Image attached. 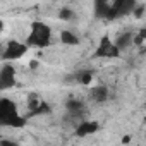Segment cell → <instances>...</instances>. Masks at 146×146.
Wrapping results in <instances>:
<instances>
[{
	"label": "cell",
	"mask_w": 146,
	"mask_h": 146,
	"mask_svg": "<svg viewBox=\"0 0 146 146\" xmlns=\"http://www.w3.org/2000/svg\"><path fill=\"white\" fill-rule=\"evenodd\" d=\"M16 84V70L11 64H4L0 69V90H9Z\"/></svg>",
	"instance_id": "obj_4"
},
{
	"label": "cell",
	"mask_w": 146,
	"mask_h": 146,
	"mask_svg": "<svg viewBox=\"0 0 146 146\" xmlns=\"http://www.w3.org/2000/svg\"><path fill=\"white\" fill-rule=\"evenodd\" d=\"M60 41L64 43V45H69V46H76V45H79V38L72 33V31H62L60 33Z\"/></svg>",
	"instance_id": "obj_12"
},
{
	"label": "cell",
	"mask_w": 146,
	"mask_h": 146,
	"mask_svg": "<svg viewBox=\"0 0 146 146\" xmlns=\"http://www.w3.org/2000/svg\"><path fill=\"white\" fill-rule=\"evenodd\" d=\"M132 40H134V35L132 33H122L119 38H117V41H115V45L120 48V50H125L127 46H131L132 45Z\"/></svg>",
	"instance_id": "obj_13"
},
{
	"label": "cell",
	"mask_w": 146,
	"mask_h": 146,
	"mask_svg": "<svg viewBox=\"0 0 146 146\" xmlns=\"http://www.w3.org/2000/svg\"><path fill=\"white\" fill-rule=\"evenodd\" d=\"M14 113H19L17 112V105L12 100H9V98H0V119L11 117Z\"/></svg>",
	"instance_id": "obj_7"
},
{
	"label": "cell",
	"mask_w": 146,
	"mask_h": 146,
	"mask_svg": "<svg viewBox=\"0 0 146 146\" xmlns=\"http://www.w3.org/2000/svg\"><path fill=\"white\" fill-rule=\"evenodd\" d=\"M38 65H40V64H38V60H31V62H29V67H31L33 70H35V69H38Z\"/></svg>",
	"instance_id": "obj_20"
},
{
	"label": "cell",
	"mask_w": 146,
	"mask_h": 146,
	"mask_svg": "<svg viewBox=\"0 0 146 146\" xmlns=\"http://www.w3.org/2000/svg\"><path fill=\"white\" fill-rule=\"evenodd\" d=\"M76 81L79 83V84H90L91 81H93V72L91 70H79L78 74H76Z\"/></svg>",
	"instance_id": "obj_14"
},
{
	"label": "cell",
	"mask_w": 146,
	"mask_h": 146,
	"mask_svg": "<svg viewBox=\"0 0 146 146\" xmlns=\"http://www.w3.org/2000/svg\"><path fill=\"white\" fill-rule=\"evenodd\" d=\"M50 112H52V107H50L46 102H43V100H41V103L38 105V108H36V110H33V112H28L24 117H26V119H31V117H38V115H48Z\"/></svg>",
	"instance_id": "obj_11"
},
{
	"label": "cell",
	"mask_w": 146,
	"mask_h": 146,
	"mask_svg": "<svg viewBox=\"0 0 146 146\" xmlns=\"http://www.w3.org/2000/svg\"><path fill=\"white\" fill-rule=\"evenodd\" d=\"M120 52L122 50L115 45V41H112L108 35H103L100 38L98 46H96L95 57L96 58H119L120 57Z\"/></svg>",
	"instance_id": "obj_2"
},
{
	"label": "cell",
	"mask_w": 146,
	"mask_h": 146,
	"mask_svg": "<svg viewBox=\"0 0 146 146\" xmlns=\"http://www.w3.org/2000/svg\"><path fill=\"white\" fill-rule=\"evenodd\" d=\"M144 40H146V28H143V29H139V31H137V35H134V40H132V45H137V46H141Z\"/></svg>",
	"instance_id": "obj_18"
},
{
	"label": "cell",
	"mask_w": 146,
	"mask_h": 146,
	"mask_svg": "<svg viewBox=\"0 0 146 146\" xmlns=\"http://www.w3.org/2000/svg\"><path fill=\"white\" fill-rule=\"evenodd\" d=\"M93 7H95V16L98 19H107L112 4L108 0H93Z\"/></svg>",
	"instance_id": "obj_9"
},
{
	"label": "cell",
	"mask_w": 146,
	"mask_h": 146,
	"mask_svg": "<svg viewBox=\"0 0 146 146\" xmlns=\"http://www.w3.org/2000/svg\"><path fill=\"white\" fill-rule=\"evenodd\" d=\"M26 43L35 48H46L50 43H52V29L48 24L45 23H40V21H35L31 23L29 26V36L26 40Z\"/></svg>",
	"instance_id": "obj_1"
},
{
	"label": "cell",
	"mask_w": 146,
	"mask_h": 146,
	"mask_svg": "<svg viewBox=\"0 0 146 146\" xmlns=\"http://www.w3.org/2000/svg\"><path fill=\"white\" fill-rule=\"evenodd\" d=\"M136 0H125V4H124V7H122V11H120V17L122 16H127V14H131L134 9H136Z\"/></svg>",
	"instance_id": "obj_16"
},
{
	"label": "cell",
	"mask_w": 146,
	"mask_h": 146,
	"mask_svg": "<svg viewBox=\"0 0 146 146\" xmlns=\"http://www.w3.org/2000/svg\"><path fill=\"white\" fill-rule=\"evenodd\" d=\"M26 122H28V119H26L24 115H19V113L11 115V117H5V119H0V124H2L4 127H14V129L24 127Z\"/></svg>",
	"instance_id": "obj_6"
},
{
	"label": "cell",
	"mask_w": 146,
	"mask_h": 146,
	"mask_svg": "<svg viewBox=\"0 0 146 146\" xmlns=\"http://www.w3.org/2000/svg\"><path fill=\"white\" fill-rule=\"evenodd\" d=\"M40 103H41V100H40L36 95H29V100H28V112H33V110H36Z\"/></svg>",
	"instance_id": "obj_17"
},
{
	"label": "cell",
	"mask_w": 146,
	"mask_h": 146,
	"mask_svg": "<svg viewBox=\"0 0 146 146\" xmlns=\"http://www.w3.org/2000/svg\"><path fill=\"white\" fill-rule=\"evenodd\" d=\"M65 108L69 112V115L72 119H83V113H84V105L78 100H69L65 103Z\"/></svg>",
	"instance_id": "obj_8"
},
{
	"label": "cell",
	"mask_w": 146,
	"mask_h": 146,
	"mask_svg": "<svg viewBox=\"0 0 146 146\" xmlns=\"http://www.w3.org/2000/svg\"><path fill=\"white\" fill-rule=\"evenodd\" d=\"M29 45L28 43H21L17 40H9L4 52H2V60L4 62H14V60H19L26 52H28Z\"/></svg>",
	"instance_id": "obj_3"
},
{
	"label": "cell",
	"mask_w": 146,
	"mask_h": 146,
	"mask_svg": "<svg viewBox=\"0 0 146 146\" xmlns=\"http://www.w3.org/2000/svg\"><path fill=\"white\" fill-rule=\"evenodd\" d=\"M141 53H143V55H146V46H141Z\"/></svg>",
	"instance_id": "obj_22"
},
{
	"label": "cell",
	"mask_w": 146,
	"mask_h": 146,
	"mask_svg": "<svg viewBox=\"0 0 146 146\" xmlns=\"http://www.w3.org/2000/svg\"><path fill=\"white\" fill-rule=\"evenodd\" d=\"M91 98L96 102V103H103L108 100V90L105 86H96L91 90Z\"/></svg>",
	"instance_id": "obj_10"
},
{
	"label": "cell",
	"mask_w": 146,
	"mask_h": 146,
	"mask_svg": "<svg viewBox=\"0 0 146 146\" xmlns=\"http://www.w3.org/2000/svg\"><path fill=\"white\" fill-rule=\"evenodd\" d=\"M98 129H100V124H98L96 120H81L79 125L76 127V134H78L79 137H84V136L95 134Z\"/></svg>",
	"instance_id": "obj_5"
},
{
	"label": "cell",
	"mask_w": 146,
	"mask_h": 146,
	"mask_svg": "<svg viewBox=\"0 0 146 146\" xmlns=\"http://www.w3.org/2000/svg\"><path fill=\"white\" fill-rule=\"evenodd\" d=\"M58 19H60V21H72V19H74V11L69 9V7L60 9V12H58Z\"/></svg>",
	"instance_id": "obj_15"
},
{
	"label": "cell",
	"mask_w": 146,
	"mask_h": 146,
	"mask_svg": "<svg viewBox=\"0 0 146 146\" xmlns=\"http://www.w3.org/2000/svg\"><path fill=\"white\" fill-rule=\"evenodd\" d=\"M132 14H134V17H136V19H141V17L144 16V5H143V4L136 5V9L132 11Z\"/></svg>",
	"instance_id": "obj_19"
},
{
	"label": "cell",
	"mask_w": 146,
	"mask_h": 146,
	"mask_svg": "<svg viewBox=\"0 0 146 146\" xmlns=\"http://www.w3.org/2000/svg\"><path fill=\"white\" fill-rule=\"evenodd\" d=\"M131 141V137L129 136H125V137H122V143H129Z\"/></svg>",
	"instance_id": "obj_21"
}]
</instances>
